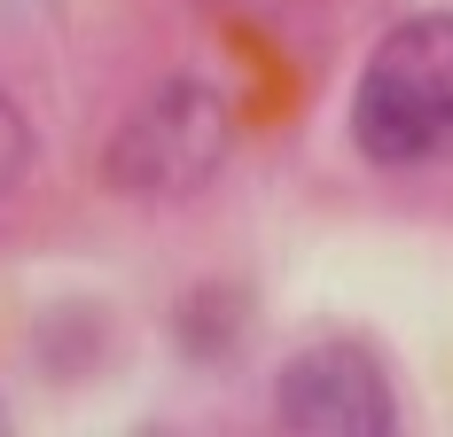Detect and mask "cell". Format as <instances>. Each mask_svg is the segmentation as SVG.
Here are the masks:
<instances>
[{"label": "cell", "mask_w": 453, "mask_h": 437, "mask_svg": "<svg viewBox=\"0 0 453 437\" xmlns=\"http://www.w3.org/2000/svg\"><path fill=\"white\" fill-rule=\"evenodd\" d=\"M352 141L375 165H430L453 141V8L407 16L367 55L352 94Z\"/></svg>", "instance_id": "1"}, {"label": "cell", "mask_w": 453, "mask_h": 437, "mask_svg": "<svg viewBox=\"0 0 453 437\" xmlns=\"http://www.w3.org/2000/svg\"><path fill=\"white\" fill-rule=\"evenodd\" d=\"M234 149V110L219 102V87L203 79H165L157 94H141L126 110V126L110 133L102 180L134 203H180L196 188H211Z\"/></svg>", "instance_id": "2"}, {"label": "cell", "mask_w": 453, "mask_h": 437, "mask_svg": "<svg viewBox=\"0 0 453 437\" xmlns=\"http://www.w3.org/2000/svg\"><path fill=\"white\" fill-rule=\"evenodd\" d=\"M273 414L297 437H391L399 391L367 344H305L273 383Z\"/></svg>", "instance_id": "3"}, {"label": "cell", "mask_w": 453, "mask_h": 437, "mask_svg": "<svg viewBox=\"0 0 453 437\" xmlns=\"http://www.w3.org/2000/svg\"><path fill=\"white\" fill-rule=\"evenodd\" d=\"M242 328H250V289L242 281H196L173 305V344L188 359H234Z\"/></svg>", "instance_id": "4"}, {"label": "cell", "mask_w": 453, "mask_h": 437, "mask_svg": "<svg viewBox=\"0 0 453 437\" xmlns=\"http://www.w3.org/2000/svg\"><path fill=\"white\" fill-rule=\"evenodd\" d=\"M32 149H40V141H32V118H24V110L0 94V196L32 172Z\"/></svg>", "instance_id": "5"}, {"label": "cell", "mask_w": 453, "mask_h": 437, "mask_svg": "<svg viewBox=\"0 0 453 437\" xmlns=\"http://www.w3.org/2000/svg\"><path fill=\"white\" fill-rule=\"evenodd\" d=\"M0 430H8V414H0Z\"/></svg>", "instance_id": "6"}]
</instances>
